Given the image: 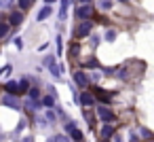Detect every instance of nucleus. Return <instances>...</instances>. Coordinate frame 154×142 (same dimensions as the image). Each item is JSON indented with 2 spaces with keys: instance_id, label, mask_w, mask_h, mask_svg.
Masks as SVG:
<instances>
[{
  "instance_id": "nucleus-22",
  "label": "nucleus",
  "mask_w": 154,
  "mask_h": 142,
  "mask_svg": "<svg viewBox=\"0 0 154 142\" xmlns=\"http://www.w3.org/2000/svg\"><path fill=\"white\" fill-rule=\"evenodd\" d=\"M30 2H32V0H19V7H21V9H28Z\"/></svg>"
},
{
  "instance_id": "nucleus-20",
  "label": "nucleus",
  "mask_w": 154,
  "mask_h": 142,
  "mask_svg": "<svg viewBox=\"0 0 154 142\" xmlns=\"http://www.w3.org/2000/svg\"><path fill=\"white\" fill-rule=\"evenodd\" d=\"M72 138H74L76 142H80V140H82V131H80V129H74V131H72Z\"/></svg>"
},
{
  "instance_id": "nucleus-4",
  "label": "nucleus",
  "mask_w": 154,
  "mask_h": 142,
  "mask_svg": "<svg viewBox=\"0 0 154 142\" xmlns=\"http://www.w3.org/2000/svg\"><path fill=\"white\" fill-rule=\"evenodd\" d=\"M91 13H93V7H91V5H80L78 11H76V15H78L82 21H87V19L91 17Z\"/></svg>"
},
{
  "instance_id": "nucleus-9",
  "label": "nucleus",
  "mask_w": 154,
  "mask_h": 142,
  "mask_svg": "<svg viewBox=\"0 0 154 142\" xmlns=\"http://www.w3.org/2000/svg\"><path fill=\"white\" fill-rule=\"evenodd\" d=\"M80 104H82V106H93V104H95V98L85 91V93H80Z\"/></svg>"
},
{
  "instance_id": "nucleus-18",
  "label": "nucleus",
  "mask_w": 154,
  "mask_h": 142,
  "mask_svg": "<svg viewBox=\"0 0 154 142\" xmlns=\"http://www.w3.org/2000/svg\"><path fill=\"white\" fill-rule=\"evenodd\" d=\"M114 38H116V32H114V30H108V32H106V40H108V43H112Z\"/></svg>"
},
{
  "instance_id": "nucleus-7",
  "label": "nucleus",
  "mask_w": 154,
  "mask_h": 142,
  "mask_svg": "<svg viewBox=\"0 0 154 142\" xmlns=\"http://www.w3.org/2000/svg\"><path fill=\"white\" fill-rule=\"evenodd\" d=\"M51 13H53V9H51L49 5H45V7H42V9L38 11V15H36V21H45V19H47V17H49Z\"/></svg>"
},
{
  "instance_id": "nucleus-25",
  "label": "nucleus",
  "mask_w": 154,
  "mask_h": 142,
  "mask_svg": "<svg viewBox=\"0 0 154 142\" xmlns=\"http://www.w3.org/2000/svg\"><path fill=\"white\" fill-rule=\"evenodd\" d=\"M15 47L21 49V47H23V40H21V38H15Z\"/></svg>"
},
{
  "instance_id": "nucleus-1",
  "label": "nucleus",
  "mask_w": 154,
  "mask_h": 142,
  "mask_svg": "<svg viewBox=\"0 0 154 142\" xmlns=\"http://www.w3.org/2000/svg\"><path fill=\"white\" fill-rule=\"evenodd\" d=\"M97 117H99L101 121H106V123H112V121L116 119V115H114L108 106H97Z\"/></svg>"
},
{
  "instance_id": "nucleus-8",
  "label": "nucleus",
  "mask_w": 154,
  "mask_h": 142,
  "mask_svg": "<svg viewBox=\"0 0 154 142\" xmlns=\"http://www.w3.org/2000/svg\"><path fill=\"white\" fill-rule=\"evenodd\" d=\"M21 21H23V15H21L19 11H13L11 17H9V24H11V26H21Z\"/></svg>"
},
{
  "instance_id": "nucleus-2",
  "label": "nucleus",
  "mask_w": 154,
  "mask_h": 142,
  "mask_svg": "<svg viewBox=\"0 0 154 142\" xmlns=\"http://www.w3.org/2000/svg\"><path fill=\"white\" fill-rule=\"evenodd\" d=\"M45 64L49 66V72H51V76H55V79H59V76H61V66H57L53 57H47V60H45Z\"/></svg>"
},
{
  "instance_id": "nucleus-3",
  "label": "nucleus",
  "mask_w": 154,
  "mask_h": 142,
  "mask_svg": "<svg viewBox=\"0 0 154 142\" xmlns=\"http://www.w3.org/2000/svg\"><path fill=\"white\" fill-rule=\"evenodd\" d=\"M2 104H5V106H9V108H13V110H19V108H21V102H19L15 95H9V93H7V95H2Z\"/></svg>"
},
{
  "instance_id": "nucleus-5",
  "label": "nucleus",
  "mask_w": 154,
  "mask_h": 142,
  "mask_svg": "<svg viewBox=\"0 0 154 142\" xmlns=\"http://www.w3.org/2000/svg\"><path fill=\"white\" fill-rule=\"evenodd\" d=\"M74 81H76L78 87H87V85H89V76H87L85 72H80V70L74 72Z\"/></svg>"
},
{
  "instance_id": "nucleus-16",
  "label": "nucleus",
  "mask_w": 154,
  "mask_h": 142,
  "mask_svg": "<svg viewBox=\"0 0 154 142\" xmlns=\"http://www.w3.org/2000/svg\"><path fill=\"white\" fill-rule=\"evenodd\" d=\"M15 5V0H0V9H11Z\"/></svg>"
},
{
  "instance_id": "nucleus-15",
  "label": "nucleus",
  "mask_w": 154,
  "mask_h": 142,
  "mask_svg": "<svg viewBox=\"0 0 154 142\" xmlns=\"http://www.w3.org/2000/svg\"><path fill=\"white\" fill-rule=\"evenodd\" d=\"M26 106H28V108H32V110H38V108H42L38 100H28V102H26Z\"/></svg>"
},
{
  "instance_id": "nucleus-33",
  "label": "nucleus",
  "mask_w": 154,
  "mask_h": 142,
  "mask_svg": "<svg viewBox=\"0 0 154 142\" xmlns=\"http://www.w3.org/2000/svg\"><path fill=\"white\" fill-rule=\"evenodd\" d=\"M101 142H106V140H101Z\"/></svg>"
},
{
  "instance_id": "nucleus-23",
  "label": "nucleus",
  "mask_w": 154,
  "mask_h": 142,
  "mask_svg": "<svg viewBox=\"0 0 154 142\" xmlns=\"http://www.w3.org/2000/svg\"><path fill=\"white\" fill-rule=\"evenodd\" d=\"M47 121H53V123H55V112H53V110L47 112Z\"/></svg>"
},
{
  "instance_id": "nucleus-27",
  "label": "nucleus",
  "mask_w": 154,
  "mask_h": 142,
  "mask_svg": "<svg viewBox=\"0 0 154 142\" xmlns=\"http://www.w3.org/2000/svg\"><path fill=\"white\" fill-rule=\"evenodd\" d=\"M57 53H61V36H57Z\"/></svg>"
},
{
  "instance_id": "nucleus-28",
  "label": "nucleus",
  "mask_w": 154,
  "mask_h": 142,
  "mask_svg": "<svg viewBox=\"0 0 154 142\" xmlns=\"http://www.w3.org/2000/svg\"><path fill=\"white\" fill-rule=\"evenodd\" d=\"M5 32H7V26H0V36H2Z\"/></svg>"
},
{
  "instance_id": "nucleus-11",
  "label": "nucleus",
  "mask_w": 154,
  "mask_h": 142,
  "mask_svg": "<svg viewBox=\"0 0 154 142\" xmlns=\"http://www.w3.org/2000/svg\"><path fill=\"white\" fill-rule=\"evenodd\" d=\"M59 19L63 21L66 19V15H68V5H70V0H59Z\"/></svg>"
},
{
  "instance_id": "nucleus-21",
  "label": "nucleus",
  "mask_w": 154,
  "mask_h": 142,
  "mask_svg": "<svg viewBox=\"0 0 154 142\" xmlns=\"http://www.w3.org/2000/svg\"><path fill=\"white\" fill-rule=\"evenodd\" d=\"M26 89H28V81H26V79H21V81H19V93H21V91H26Z\"/></svg>"
},
{
  "instance_id": "nucleus-6",
  "label": "nucleus",
  "mask_w": 154,
  "mask_h": 142,
  "mask_svg": "<svg viewBox=\"0 0 154 142\" xmlns=\"http://www.w3.org/2000/svg\"><path fill=\"white\" fill-rule=\"evenodd\" d=\"M91 32V21H82L80 26H78V30H76V38H82L85 34H89Z\"/></svg>"
},
{
  "instance_id": "nucleus-29",
  "label": "nucleus",
  "mask_w": 154,
  "mask_h": 142,
  "mask_svg": "<svg viewBox=\"0 0 154 142\" xmlns=\"http://www.w3.org/2000/svg\"><path fill=\"white\" fill-rule=\"evenodd\" d=\"M114 142H122V138L120 136H114Z\"/></svg>"
},
{
  "instance_id": "nucleus-17",
  "label": "nucleus",
  "mask_w": 154,
  "mask_h": 142,
  "mask_svg": "<svg viewBox=\"0 0 154 142\" xmlns=\"http://www.w3.org/2000/svg\"><path fill=\"white\" fill-rule=\"evenodd\" d=\"M38 98H40V91H38L36 87H32V89H30V100H38Z\"/></svg>"
},
{
  "instance_id": "nucleus-19",
  "label": "nucleus",
  "mask_w": 154,
  "mask_h": 142,
  "mask_svg": "<svg viewBox=\"0 0 154 142\" xmlns=\"http://www.w3.org/2000/svg\"><path fill=\"white\" fill-rule=\"evenodd\" d=\"M74 129H76V123H74V121H68V123H66V131H68V134H72Z\"/></svg>"
},
{
  "instance_id": "nucleus-13",
  "label": "nucleus",
  "mask_w": 154,
  "mask_h": 142,
  "mask_svg": "<svg viewBox=\"0 0 154 142\" xmlns=\"http://www.w3.org/2000/svg\"><path fill=\"white\" fill-rule=\"evenodd\" d=\"M101 136H103V138H110V136H114V127H112L110 123H106V125L101 127Z\"/></svg>"
},
{
  "instance_id": "nucleus-10",
  "label": "nucleus",
  "mask_w": 154,
  "mask_h": 142,
  "mask_svg": "<svg viewBox=\"0 0 154 142\" xmlns=\"http://www.w3.org/2000/svg\"><path fill=\"white\" fill-rule=\"evenodd\" d=\"M5 87H7L9 95H13V93H19V81H9Z\"/></svg>"
},
{
  "instance_id": "nucleus-31",
  "label": "nucleus",
  "mask_w": 154,
  "mask_h": 142,
  "mask_svg": "<svg viewBox=\"0 0 154 142\" xmlns=\"http://www.w3.org/2000/svg\"><path fill=\"white\" fill-rule=\"evenodd\" d=\"M45 2H47V5H49V7H51V2H55V0H45Z\"/></svg>"
},
{
  "instance_id": "nucleus-14",
  "label": "nucleus",
  "mask_w": 154,
  "mask_h": 142,
  "mask_svg": "<svg viewBox=\"0 0 154 142\" xmlns=\"http://www.w3.org/2000/svg\"><path fill=\"white\" fill-rule=\"evenodd\" d=\"M97 7L101 11H110L112 9V0H97Z\"/></svg>"
},
{
  "instance_id": "nucleus-26",
  "label": "nucleus",
  "mask_w": 154,
  "mask_h": 142,
  "mask_svg": "<svg viewBox=\"0 0 154 142\" xmlns=\"http://www.w3.org/2000/svg\"><path fill=\"white\" fill-rule=\"evenodd\" d=\"M23 127H26V121H19V125H17V134L23 131Z\"/></svg>"
},
{
  "instance_id": "nucleus-30",
  "label": "nucleus",
  "mask_w": 154,
  "mask_h": 142,
  "mask_svg": "<svg viewBox=\"0 0 154 142\" xmlns=\"http://www.w3.org/2000/svg\"><path fill=\"white\" fill-rule=\"evenodd\" d=\"M21 142H32V138H30V136H26V138H23Z\"/></svg>"
},
{
  "instance_id": "nucleus-12",
  "label": "nucleus",
  "mask_w": 154,
  "mask_h": 142,
  "mask_svg": "<svg viewBox=\"0 0 154 142\" xmlns=\"http://www.w3.org/2000/svg\"><path fill=\"white\" fill-rule=\"evenodd\" d=\"M40 106H45V108H49V110H51V108L55 106V98H53V95H47V98H42Z\"/></svg>"
},
{
  "instance_id": "nucleus-32",
  "label": "nucleus",
  "mask_w": 154,
  "mask_h": 142,
  "mask_svg": "<svg viewBox=\"0 0 154 142\" xmlns=\"http://www.w3.org/2000/svg\"><path fill=\"white\" fill-rule=\"evenodd\" d=\"M80 2H82V5H89V0H80Z\"/></svg>"
},
{
  "instance_id": "nucleus-24",
  "label": "nucleus",
  "mask_w": 154,
  "mask_h": 142,
  "mask_svg": "<svg viewBox=\"0 0 154 142\" xmlns=\"http://www.w3.org/2000/svg\"><path fill=\"white\" fill-rule=\"evenodd\" d=\"M139 131H141V136H143V138H150V136H152V134H150V129H146V127H141Z\"/></svg>"
}]
</instances>
